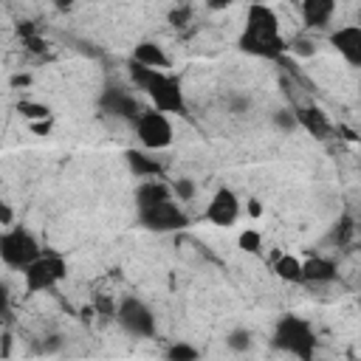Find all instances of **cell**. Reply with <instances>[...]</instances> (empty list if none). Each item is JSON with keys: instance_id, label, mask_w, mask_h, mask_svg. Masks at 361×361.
I'll return each mask as SVG.
<instances>
[{"instance_id": "42", "label": "cell", "mask_w": 361, "mask_h": 361, "mask_svg": "<svg viewBox=\"0 0 361 361\" xmlns=\"http://www.w3.org/2000/svg\"><path fill=\"white\" fill-rule=\"evenodd\" d=\"M358 288H361V276H358Z\"/></svg>"}, {"instance_id": "21", "label": "cell", "mask_w": 361, "mask_h": 361, "mask_svg": "<svg viewBox=\"0 0 361 361\" xmlns=\"http://www.w3.org/2000/svg\"><path fill=\"white\" fill-rule=\"evenodd\" d=\"M226 344H228V350H234V353H248L251 344H254V336H251L248 327H234V330L226 336Z\"/></svg>"}, {"instance_id": "30", "label": "cell", "mask_w": 361, "mask_h": 361, "mask_svg": "<svg viewBox=\"0 0 361 361\" xmlns=\"http://www.w3.org/2000/svg\"><path fill=\"white\" fill-rule=\"evenodd\" d=\"M189 20H192V8L189 6H178V8L169 11V25L172 28H183V25H189Z\"/></svg>"}, {"instance_id": "17", "label": "cell", "mask_w": 361, "mask_h": 361, "mask_svg": "<svg viewBox=\"0 0 361 361\" xmlns=\"http://www.w3.org/2000/svg\"><path fill=\"white\" fill-rule=\"evenodd\" d=\"M302 274H305V282L310 285H327L336 279V262L327 259V257H310L302 262Z\"/></svg>"}, {"instance_id": "11", "label": "cell", "mask_w": 361, "mask_h": 361, "mask_svg": "<svg viewBox=\"0 0 361 361\" xmlns=\"http://www.w3.org/2000/svg\"><path fill=\"white\" fill-rule=\"evenodd\" d=\"M330 45L347 59V65L361 71V25H341L330 34Z\"/></svg>"}, {"instance_id": "22", "label": "cell", "mask_w": 361, "mask_h": 361, "mask_svg": "<svg viewBox=\"0 0 361 361\" xmlns=\"http://www.w3.org/2000/svg\"><path fill=\"white\" fill-rule=\"evenodd\" d=\"M17 113H20L23 118H28V121H42V118H51V107H48V104L28 102V99H23V102L17 104Z\"/></svg>"}, {"instance_id": "37", "label": "cell", "mask_w": 361, "mask_h": 361, "mask_svg": "<svg viewBox=\"0 0 361 361\" xmlns=\"http://www.w3.org/2000/svg\"><path fill=\"white\" fill-rule=\"evenodd\" d=\"M28 82H31L28 73H17V76H11V87H25Z\"/></svg>"}, {"instance_id": "8", "label": "cell", "mask_w": 361, "mask_h": 361, "mask_svg": "<svg viewBox=\"0 0 361 361\" xmlns=\"http://www.w3.org/2000/svg\"><path fill=\"white\" fill-rule=\"evenodd\" d=\"M99 107L116 118H124L130 124H135L141 118V113L147 110L133 93H127L124 87H104L102 96H99Z\"/></svg>"}, {"instance_id": "40", "label": "cell", "mask_w": 361, "mask_h": 361, "mask_svg": "<svg viewBox=\"0 0 361 361\" xmlns=\"http://www.w3.org/2000/svg\"><path fill=\"white\" fill-rule=\"evenodd\" d=\"M56 347H59V336H51V341H48L42 350H45V353H51V350H56Z\"/></svg>"}, {"instance_id": "29", "label": "cell", "mask_w": 361, "mask_h": 361, "mask_svg": "<svg viewBox=\"0 0 361 361\" xmlns=\"http://www.w3.org/2000/svg\"><path fill=\"white\" fill-rule=\"evenodd\" d=\"M288 51L296 54V56H313L316 54V45L310 39H305V37H296V39L288 42Z\"/></svg>"}, {"instance_id": "16", "label": "cell", "mask_w": 361, "mask_h": 361, "mask_svg": "<svg viewBox=\"0 0 361 361\" xmlns=\"http://www.w3.org/2000/svg\"><path fill=\"white\" fill-rule=\"evenodd\" d=\"M124 161H127L130 172L138 175V178H164V164L158 158L141 152V149H127L124 152Z\"/></svg>"}, {"instance_id": "33", "label": "cell", "mask_w": 361, "mask_h": 361, "mask_svg": "<svg viewBox=\"0 0 361 361\" xmlns=\"http://www.w3.org/2000/svg\"><path fill=\"white\" fill-rule=\"evenodd\" d=\"M31 130L39 133V135H48L51 133V118H42V121H31Z\"/></svg>"}, {"instance_id": "36", "label": "cell", "mask_w": 361, "mask_h": 361, "mask_svg": "<svg viewBox=\"0 0 361 361\" xmlns=\"http://www.w3.org/2000/svg\"><path fill=\"white\" fill-rule=\"evenodd\" d=\"M234 0H206V8L209 11H223V8H228Z\"/></svg>"}, {"instance_id": "24", "label": "cell", "mask_w": 361, "mask_h": 361, "mask_svg": "<svg viewBox=\"0 0 361 361\" xmlns=\"http://www.w3.org/2000/svg\"><path fill=\"white\" fill-rule=\"evenodd\" d=\"M155 71H161V68H149V65H141V62H130V79L135 82V87H147L149 82H152V76H155Z\"/></svg>"}, {"instance_id": "26", "label": "cell", "mask_w": 361, "mask_h": 361, "mask_svg": "<svg viewBox=\"0 0 361 361\" xmlns=\"http://www.w3.org/2000/svg\"><path fill=\"white\" fill-rule=\"evenodd\" d=\"M274 127H276V130H282V133H293V130L299 127L296 110H288V107L276 110V113H274Z\"/></svg>"}, {"instance_id": "25", "label": "cell", "mask_w": 361, "mask_h": 361, "mask_svg": "<svg viewBox=\"0 0 361 361\" xmlns=\"http://www.w3.org/2000/svg\"><path fill=\"white\" fill-rule=\"evenodd\" d=\"M237 245H240L245 254H259V251H262V234L254 231V228H245V231H240Z\"/></svg>"}, {"instance_id": "32", "label": "cell", "mask_w": 361, "mask_h": 361, "mask_svg": "<svg viewBox=\"0 0 361 361\" xmlns=\"http://www.w3.org/2000/svg\"><path fill=\"white\" fill-rule=\"evenodd\" d=\"M228 107H231V113L243 116V113L251 107V99H248V96H231V99H228Z\"/></svg>"}, {"instance_id": "38", "label": "cell", "mask_w": 361, "mask_h": 361, "mask_svg": "<svg viewBox=\"0 0 361 361\" xmlns=\"http://www.w3.org/2000/svg\"><path fill=\"white\" fill-rule=\"evenodd\" d=\"M51 3H54L59 11H68V8H73V3H76V0H51Z\"/></svg>"}, {"instance_id": "34", "label": "cell", "mask_w": 361, "mask_h": 361, "mask_svg": "<svg viewBox=\"0 0 361 361\" xmlns=\"http://www.w3.org/2000/svg\"><path fill=\"white\" fill-rule=\"evenodd\" d=\"M11 217H14V214H11V206H8V203H0V226L8 228V226H11Z\"/></svg>"}, {"instance_id": "7", "label": "cell", "mask_w": 361, "mask_h": 361, "mask_svg": "<svg viewBox=\"0 0 361 361\" xmlns=\"http://www.w3.org/2000/svg\"><path fill=\"white\" fill-rule=\"evenodd\" d=\"M138 223H141L147 231L166 234V231L186 228V226H189V217H186V212L178 206V200L169 197V200H161V203H155V206L138 209Z\"/></svg>"}, {"instance_id": "4", "label": "cell", "mask_w": 361, "mask_h": 361, "mask_svg": "<svg viewBox=\"0 0 361 361\" xmlns=\"http://www.w3.org/2000/svg\"><path fill=\"white\" fill-rule=\"evenodd\" d=\"M144 93L149 96L152 107L161 113H180V116L186 113V99L180 90V82H178V76H172L166 71H155V76L144 87Z\"/></svg>"}, {"instance_id": "5", "label": "cell", "mask_w": 361, "mask_h": 361, "mask_svg": "<svg viewBox=\"0 0 361 361\" xmlns=\"http://www.w3.org/2000/svg\"><path fill=\"white\" fill-rule=\"evenodd\" d=\"M133 130H135V135H138V141H141L144 149H164L175 138V130H172L169 116L161 113V110H155V107H147L141 113V118L133 124Z\"/></svg>"}, {"instance_id": "9", "label": "cell", "mask_w": 361, "mask_h": 361, "mask_svg": "<svg viewBox=\"0 0 361 361\" xmlns=\"http://www.w3.org/2000/svg\"><path fill=\"white\" fill-rule=\"evenodd\" d=\"M237 217H240V197H237V192L228 189V186H220L212 195L209 206H206V220L214 223V226H226L228 228Z\"/></svg>"}, {"instance_id": "1", "label": "cell", "mask_w": 361, "mask_h": 361, "mask_svg": "<svg viewBox=\"0 0 361 361\" xmlns=\"http://www.w3.org/2000/svg\"><path fill=\"white\" fill-rule=\"evenodd\" d=\"M274 347L282 353H290L302 361H310L316 353V336L310 330V324L293 313H285L276 319L274 324Z\"/></svg>"}, {"instance_id": "28", "label": "cell", "mask_w": 361, "mask_h": 361, "mask_svg": "<svg viewBox=\"0 0 361 361\" xmlns=\"http://www.w3.org/2000/svg\"><path fill=\"white\" fill-rule=\"evenodd\" d=\"M93 307H96V313H99V316H116L118 302H116L110 293H99V296L93 299Z\"/></svg>"}, {"instance_id": "18", "label": "cell", "mask_w": 361, "mask_h": 361, "mask_svg": "<svg viewBox=\"0 0 361 361\" xmlns=\"http://www.w3.org/2000/svg\"><path fill=\"white\" fill-rule=\"evenodd\" d=\"M274 274H276L282 282H293V285H302V282H305L302 259L293 257V254H274Z\"/></svg>"}, {"instance_id": "43", "label": "cell", "mask_w": 361, "mask_h": 361, "mask_svg": "<svg viewBox=\"0 0 361 361\" xmlns=\"http://www.w3.org/2000/svg\"><path fill=\"white\" fill-rule=\"evenodd\" d=\"M358 305H361V296H358Z\"/></svg>"}, {"instance_id": "41", "label": "cell", "mask_w": 361, "mask_h": 361, "mask_svg": "<svg viewBox=\"0 0 361 361\" xmlns=\"http://www.w3.org/2000/svg\"><path fill=\"white\" fill-rule=\"evenodd\" d=\"M358 23H361V11H358Z\"/></svg>"}, {"instance_id": "15", "label": "cell", "mask_w": 361, "mask_h": 361, "mask_svg": "<svg viewBox=\"0 0 361 361\" xmlns=\"http://www.w3.org/2000/svg\"><path fill=\"white\" fill-rule=\"evenodd\" d=\"M299 6H302V20L307 28H327L336 11V0H299Z\"/></svg>"}, {"instance_id": "31", "label": "cell", "mask_w": 361, "mask_h": 361, "mask_svg": "<svg viewBox=\"0 0 361 361\" xmlns=\"http://www.w3.org/2000/svg\"><path fill=\"white\" fill-rule=\"evenodd\" d=\"M23 45H25V51H31V54H45V51H48V42H45L39 34L25 37V39H23Z\"/></svg>"}, {"instance_id": "39", "label": "cell", "mask_w": 361, "mask_h": 361, "mask_svg": "<svg viewBox=\"0 0 361 361\" xmlns=\"http://www.w3.org/2000/svg\"><path fill=\"white\" fill-rule=\"evenodd\" d=\"M248 212H251V214L257 217V214L262 212V206H259V200H248Z\"/></svg>"}, {"instance_id": "20", "label": "cell", "mask_w": 361, "mask_h": 361, "mask_svg": "<svg viewBox=\"0 0 361 361\" xmlns=\"http://www.w3.org/2000/svg\"><path fill=\"white\" fill-rule=\"evenodd\" d=\"M353 234H355V220L350 217V214H338V220L330 226V231H327V243L330 245H336V248H344L350 240H353Z\"/></svg>"}, {"instance_id": "2", "label": "cell", "mask_w": 361, "mask_h": 361, "mask_svg": "<svg viewBox=\"0 0 361 361\" xmlns=\"http://www.w3.org/2000/svg\"><path fill=\"white\" fill-rule=\"evenodd\" d=\"M42 254L37 237L23 228V226H8L3 234H0V257L8 268H25L28 262H34L37 257Z\"/></svg>"}, {"instance_id": "35", "label": "cell", "mask_w": 361, "mask_h": 361, "mask_svg": "<svg viewBox=\"0 0 361 361\" xmlns=\"http://www.w3.org/2000/svg\"><path fill=\"white\" fill-rule=\"evenodd\" d=\"M17 34H20L23 39H25V37H34V34H37V25H34V23H20V25H17Z\"/></svg>"}, {"instance_id": "3", "label": "cell", "mask_w": 361, "mask_h": 361, "mask_svg": "<svg viewBox=\"0 0 361 361\" xmlns=\"http://www.w3.org/2000/svg\"><path fill=\"white\" fill-rule=\"evenodd\" d=\"M68 265L59 254H39L34 262H28L23 268V279H25V293H42L51 290L59 279H65Z\"/></svg>"}, {"instance_id": "6", "label": "cell", "mask_w": 361, "mask_h": 361, "mask_svg": "<svg viewBox=\"0 0 361 361\" xmlns=\"http://www.w3.org/2000/svg\"><path fill=\"white\" fill-rule=\"evenodd\" d=\"M116 322L124 333L135 336V338H149L155 336V316L149 310L147 302H141L138 296H124L118 302V310H116Z\"/></svg>"}, {"instance_id": "27", "label": "cell", "mask_w": 361, "mask_h": 361, "mask_svg": "<svg viewBox=\"0 0 361 361\" xmlns=\"http://www.w3.org/2000/svg\"><path fill=\"white\" fill-rule=\"evenodd\" d=\"M172 192H175V197H178L180 203H186V200L195 197V180H192V178H178V180L172 183Z\"/></svg>"}, {"instance_id": "13", "label": "cell", "mask_w": 361, "mask_h": 361, "mask_svg": "<svg viewBox=\"0 0 361 361\" xmlns=\"http://www.w3.org/2000/svg\"><path fill=\"white\" fill-rule=\"evenodd\" d=\"M293 110H296V118H299V127H302V130H307V133H310L313 138H319V141L330 138L333 124H330V118L324 116L322 107L307 104V107H293Z\"/></svg>"}, {"instance_id": "14", "label": "cell", "mask_w": 361, "mask_h": 361, "mask_svg": "<svg viewBox=\"0 0 361 361\" xmlns=\"http://www.w3.org/2000/svg\"><path fill=\"white\" fill-rule=\"evenodd\" d=\"M175 192L169 183H164L161 178H144L138 186H135V209H147V206H155L161 200H169Z\"/></svg>"}, {"instance_id": "10", "label": "cell", "mask_w": 361, "mask_h": 361, "mask_svg": "<svg viewBox=\"0 0 361 361\" xmlns=\"http://www.w3.org/2000/svg\"><path fill=\"white\" fill-rule=\"evenodd\" d=\"M248 37H276L279 34V17L274 8L262 6V3H251L248 14H245V31Z\"/></svg>"}, {"instance_id": "12", "label": "cell", "mask_w": 361, "mask_h": 361, "mask_svg": "<svg viewBox=\"0 0 361 361\" xmlns=\"http://www.w3.org/2000/svg\"><path fill=\"white\" fill-rule=\"evenodd\" d=\"M237 45H240V51H245L251 56H262V59H279L288 51V39H282V34H276V37H248V34H240Z\"/></svg>"}, {"instance_id": "19", "label": "cell", "mask_w": 361, "mask_h": 361, "mask_svg": "<svg viewBox=\"0 0 361 361\" xmlns=\"http://www.w3.org/2000/svg\"><path fill=\"white\" fill-rule=\"evenodd\" d=\"M133 59L141 62V65H149V68H161V71L169 68V56L164 54V48H161L158 42H149V39H144V42L135 45Z\"/></svg>"}, {"instance_id": "23", "label": "cell", "mask_w": 361, "mask_h": 361, "mask_svg": "<svg viewBox=\"0 0 361 361\" xmlns=\"http://www.w3.org/2000/svg\"><path fill=\"white\" fill-rule=\"evenodd\" d=\"M166 358L169 361H197L200 358V350L192 347V344H186V341H175V344L166 347Z\"/></svg>"}]
</instances>
